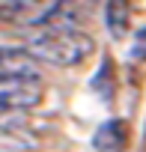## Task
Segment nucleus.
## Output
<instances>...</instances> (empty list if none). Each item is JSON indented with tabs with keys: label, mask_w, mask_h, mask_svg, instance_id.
Wrapping results in <instances>:
<instances>
[{
	"label": "nucleus",
	"mask_w": 146,
	"mask_h": 152,
	"mask_svg": "<svg viewBox=\"0 0 146 152\" xmlns=\"http://www.w3.org/2000/svg\"><path fill=\"white\" fill-rule=\"evenodd\" d=\"M24 48L36 63H48L54 69H75L96 51V39L84 33V27H39L30 33Z\"/></svg>",
	"instance_id": "obj_1"
},
{
	"label": "nucleus",
	"mask_w": 146,
	"mask_h": 152,
	"mask_svg": "<svg viewBox=\"0 0 146 152\" xmlns=\"http://www.w3.org/2000/svg\"><path fill=\"white\" fill-rule=\"evenodd\" d=\"M45 99V87L39 75L0 78V113H21L39 107Z\"/></svg>",
	"instance_id": "obj_2"
},
{
	"label": "nucleus",
	"mask_w": 146,
	"mask_h": 152,
	"mask_svg": "<svg viewBox=\"0 0 146 152\" xmlns=\"http://www.w3.org/2000/svg\"><path fill=\"white\" fill-rule=\"evenodd\" d=\"M57 0H3L0 3V24L33 30V27H48L54 15Z\"/></svg>",
	"instance_id": "obj_3"
},
{
	"label": "nucleus",
	"mask_w": 146,
	"mask_h": 152,
	"mask_svg": "<svg viewBox=\"0 0 146 152\" xmlns=\"http://www.w3.org/2000/svg\"><path fill=\"white\" fill-rule=\"evenodd\" d=\"M99 0H57L48 27H84Z\"/></svg>",
	"instance_id": "obj_4"
},
{
	"label": "nucleus",
	"mask_w": 146,
	"mask_h": 152,
	"mask_svg": "<svg viewBox=\"0 0 146 152\" xmlns=\"http://www.w3.org/2000/svg\"><path fill=\"white\" fill-rule=\"evenodd\" d=\"M21 75H39V63L27 48L0 45V78H21Z\"/></svg>",
	"instance_id": "obj_5"
},
{
	"label": "nucleus",
	"mask_w": 146,
	"mask_h": 152,
	"mask_svg": "<svg viewBox=\"0 0 146 152\" xmlns=\"http://www.w3.org/2000/svg\"><path fill=\"white\" fill-rule=\"evenodd\" d=\"M125 146H128V122L125 119H107L93 134L96 152H122Z\"/></svg>",
	"instance_id": "obj_6"
},
{
	"label": "nucleus",
	"mask_w": 146,
	"mask_h": 152,
	"mask_svg": "<svg viewBox=\"0 0 146 152\" xmlns=\"http://www.w3.org/2000/svg\"><path fill=\"white\" fill-rule=\"evenodd\" d=\"M104 24L113 39L125 36L131 30V3L128 0H107L104 3Z\"/></svg>",
	"instance_id": "obj_7"
},
{
	"label": "nucleus",
	"mask_w": 146,
	"mask_h": 152,
	"mask_svg": "<svg viewBox=\"0 0 146 152\" xmlns=\"http://www.w3.org/2000/svg\"><path fill=\"white\" fill-rule=\"evenodd\" d=\"M110 78H113V63L104 57L101 66H99V72L93 75V90H96L101 99H110V96H113V81H110Z\"/></svg>",
	"instance_id": "obj_8"
},
{
	"label": "nucleus",
	"mask_w": 146,
	"mask_h": 152,
	"mask_svg": "<svg viewBox=\"0 0 146 152\" xmlns=\"http://www.w3.org/2000/svg\"><path fill=\"white\" fill-rule=\"evenodd\" d=\"M131 54H134L137 60H146V30H140V33H137V39H134V48H131Z\"/></svg>",
	"instance_id": "obj_9"
},
{
	"label": "nucleus",
	"mask_w": 146,
	"mask_h": 152,
	"mask_svg": "<svg viewBox=\"0 0 146 152\" xmlns=\"http://www.w3.org/2000/svg\"><path fill=\"white\" fill-rule=\"evenodd\" d=\"M0 152H6V149H0Z\"/></svg>",
	"instance_id": "obj_10"
}]
</instances>
